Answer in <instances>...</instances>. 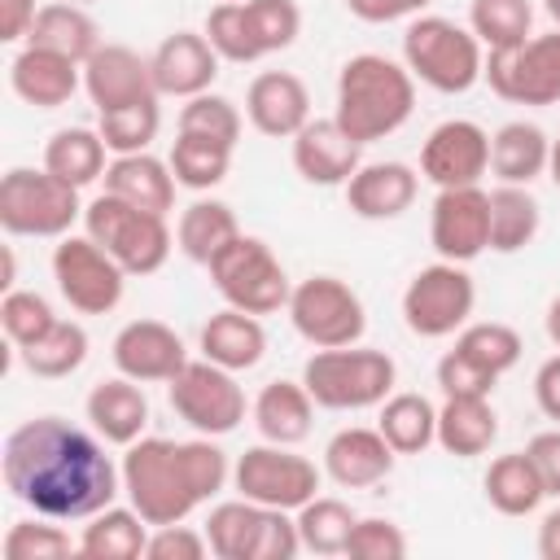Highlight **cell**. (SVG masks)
<instances>
[{"label":"cell","instance_id":"obj_1","mask_svg":"<svg viewBox=\"0 0 560 560\" xmlns=\"http://www.w3.org/2000/svg\"><path fill=\"white\" fill-rule=\"evenodd\" d=\"M0 472L18 503L52 521H88L122 490V468L105 446L61 416L22 420L4 438Z\"/></svg>","mask_w":560,"mask_h":560},{"label":"cell","instance_id":"obj_2","mask_svg":"<svg viewBox=\"0 0 560 560\" xmlns=\"http://www.w3.org/2000/svg\"><path fill=\"white\" fill-rule=\"evenodd\" d=\"M122 494L127 503L149 521V525H175L188 521L192 508L214 499L232 468L228 455L197 433L192 442H171V438H136L122 455Z\"/></svg>","mask_w":560,"mask_h":560},{"label":"cell","instance_id":"obj_3","mask_svg":"<svg viewBox=\"0 0 560 560\" xmlns=\"http://www.w3.org/2000/svg\"><path fill=\"white\" fill-rule=\"evenodd\" d=\"M416 109V79L402 61L385 52H359L337 74V109L332 118L359 144L394 136Z\"/></svg>","mask_w":560,"mask_h":560},{"label":"cell","instance_id":"obj_4","mask_svg":"<svg viewBox=\"0 0 560 560\" xmlns=\"http://www.w3.org/2000/svg\"><path fill=\"white\" fill-rule=\"evenodd\" d=\"M402 66L411 70V79L429 83L433 92L459 96L481 79L486 52L468 26L438 13H420L402 31Z\"/></svg>","mask_w":560,"mask_h":560},{"label":"cell","instance_id":"obj_5","mask_svg":"<svg viewBox=\"0 0 560 560\" xmlns=\"http://www.w3.org/2000/svg\"><path fill=\"white\" fill-rule=\"evenodd\" d=\"M83 228L88 236L127 271V276H153L166 267L175 236L166 228V214L140 210L114 192H101L83 206Z\"/></svg>","mask_w":560,"mask_h":560},{"label":"cell","instance_id":"obj_6","mask_svg":"<svg viewBox=\"0 0 560 560\" xmlns=\"http://www.w3.org/2000/svg\"><path fill=\"white\" fill-rule=\"evenodd\" d=\"M398 368L385 350H368V346H332V350H315L302 368V385L311 389L315 407L328 411H363V407H381L394 394Z\"/></svg>","mask_w":560,"mask_h":560},{"label":"cell","instance_id":"obj_7","mask_svg":"<svg viewBox=\"0 0 560 560\" xmlns=\"http://www.w3.org/2000/svg\"><path fill=\"white\" fill-rule=\"evenodd\" d=\"M302 9L298 0H219L206 13V39L223 61L249 66L267 52H280L298 39Z\"/></svg>","mask_w":560,"mask_h":560},{"label":"cell","instance_id":"obj_8","mask_svg":"<svg viewBox=\"0 0 560 560\" xmlns=\"http://www.w3.org/2000/svg\"><path fill=\"white\" fill-rule=\"evenodd\" d=\"M206 538L219 560H293L302 551L298 521L254 499H223L206 516Z\"/></svg>","mask_w":560,"mask_h":560},{"label":"cell","instance_id":"obj_9","mask_svg":"<svg viewBox=\"0 0 560 560\" xmlns=\"http://www.w3.org/2000/svg\"><path fill=\"white\" fill-rule=\"evenodd\" d=\"M83 214L79 188L57 179L52 171L13 166L0 179V228L9 236H52L61 241L70 223Z\"/></svg>","mask_w":560,"mask_h":560},{"label":"cell","instance_id":"obj_10","mask_svg":"<svg viewBox=\"0 0 560 560\" xmlns=\"http://www.w3.org/2000/svg\"><path fill=\"white\" fill-rule=\"evenodd\" d=\"M210 280L228 306L249 311V315H271L280 306H289V293H293L289 271L271 254V245L258 236H245V232L210 262Z\"/></svg>","mask_w":560,"mask_h":560},{"label":"cell","instance_id":"obj_11","mask_svg":"<svg viewBox=\"0 0 560 560\" xmlns=\"http://www.w3.org/2000/svg\"><path fill=\"white\" fill-rule=\"evenodd\" d=\"M289 324L302 341H311L315 350H332V346H359L363 328H368V311L359 302V293L337 280V276H306L293 284L289 293Z\"/></svg>","mask_w":560,"mask_h":560},{"label":"cell","instance_id":"obj_12","mask_svg":"<svg viewBox=\"0 0 560 560\" xmlns=\"http://www.w3.org/2000/svg\"><path fill=\"white\" fill-rule=\"evenodd\" d=\"M472 306H477V284L464 271V262L438 258V262L420 267L402 289V324L429 341L459 332L468 324Z\"/></svg>","mask_w":560,"mask_h":560},{"label":"cell","instance_id":"obj_13","mask_svg":"<svg viewBox=\"0 0 560 560\" xmlns=\"http://www.w3.org/2000/svg\"><path fill=\"white\" fill-rule=\"evenodd\" d=\"M175 416L206 438H223L245 420V389L236 385V372L210 363V359H188L171 381H166Z\"/></svg>","mask_w":560,"mask_h":560},{"label":"cell","instance_id":"obj_14","mask_svg":"<svg viewBox=\"0 0 560 560\" xmlns=\"http://www.w3.org/2000/svg\"><path fill=\"white\" fill-rule=\"evenodd\" d=\"M52 280H57V293L70 302V311L79 315H109L118 302H122V289H127V271L83 232H66L52 249Z\"/></svg>","mask_w":560,"mask_h":560},{"label":"cell","instance_id":"obj_15","mask_svg":"<svg viewBox=\"0 0 560 560\" xmlns=\"http://www.w3.org/2000/svg\"><path fill=\"white\" fill-rule=\"evenodd\" d=\"M232 486L236 494L262 503V508H280V512H298L302 503H311L319 494V468L276 442L249 446L236 468H232Z\"/></svg>","mask_w":560,"mask_h":560},{"label":"cell","instance_id":"obj_16","mask_svg":"<svg viewBox=\"0 0 560 560\" xmlns=\"http://www.w3.org/2000/svg\"><path fill=\"white\" fill-rule=\"evenodd\" d=\"M481 79L494 96L512 105H556L560 101V26L547 35H529L516 48H494L486 57Z\"/></svg>","mask_w":560,"mask_h":560},{"label":"cell","instance_id":"obj_17","mask_svg":"<svg viewBox=\"0 0 560 560\" xmlns=\"http://www.w3.org/2000/svg\"><path fill=\"white\" fill-rule=\"evenodd\" d=\"M429 241L446 262H472L490 249V192L481 184L438 188L429 210Z\"/></svg>","mask_w":560,"mask_h":560},{"label":"cell","instance_id":"obj_18","mask_svg":"<svg viewBox=\"0 0 560 560\" xmlns=\"http://www.w3.org/2000/svg\"><path fill=\"white\" fill-rule=\"evenodd\" d=\"M490 171V136L472 118H446L429 131L420 149V175L438 188H464L481 184Z\"/></svg>","mask_w":560,"mask_h":560},{"label":"cell","instance_id":"obj_19","mask_svg":"<svg viewBox=\"0 0 560 560\" xmlns=\"http://www.w3.org/2000/svg\"><path fill=\"white\" fill-rule=\"evenodd\" d=\"M83 92L92 96L96 114H105V109H122V105L158 96V83H153L149 57H140L127 44H101L83 61Z\"/></svg>","mask_w":560,"mask_h":560},{"label":"cell","instance_id":"obj_20","mask_svg":"<svg viewBox=\"0 0 560 560\" xmlns=\"http://www.w3.org/2000/svg\"><path fill=\"white\" fill-rule=\"evenodd\" d=\"M114 368L140 385H153V381H171L184 363H188V350H184V337L162 324V319H131L118 328L114 346Z\"/></svg>","mask_w":560,"mask_h":560},{"label":"cell","instance_id":"obj_21","mask_svg":"<svg viewBox=\"0 0 560 560\" xmlns=\"http://www.w3.org/2000/svg\"><path fill=\"white\" fill-rule=\"evenodd\" d=\"M245 114H249L254 131H262L271 140H293L311 122V92L289 70H262L245 88Z\"/></svg>","mask_w":560,"mask_h":560},{"label":"cell","instance_id":"obj_22","mask_svg":"<svg viewBox=\"0 0 560 560\" xmlns=\"http://www.w3.org/2000/svg\"><path fill=\"white\" fill-rule=\"evenodd\" d=\"M219 52H214V44L206 39V35H197V31H175V35H166L158 48H153V57H149V66H153V83H158V96H201V92H210V83H214V74H219Z\"/></svg>","mask_w":560,"mask_h":560},{"label":"cell","instance_id":"obj_23","mask_svg":"<svg viewBox=\"0 0 560 560\" xmlns=\"http://www.w3.org/2000/svg\"><path fill=\"white\" fill-rule=\"evenodd\" d=\"M359 153H363V144L350 140L337 118H311V122L293 136V171H298L306 184H319V188L346 184V179L363 166Z\"/></svg>","mask_w":560,"mask_h":560},{"label":"cell","instance_id":"obj_24","mask_svg":"<svg viewBox=\"0 0 560 560\" xmlns=\"http://www.w3.org/2000/svg\"><path fill=\"white\" fill-rule=\"evenodd\" d=\"M83 83V66L52 52V48H35L22 44V52L9 61V88L18 101L35 105V109H61Z\"/></svg>","mask_w":560,"mask_h":560},{"label":"cell","instance_id":"obj_25","mask_svg":"<svg viewBox=\"0 0 560 560\" xmlns=\"http://www.w3.org/2000/svg\"><path fill=\"white\" fill-rule=\"evenodd\" d=\"M394 468V446L385 442L381 429H363V424H350V429H337L324 446V472L341 486V490H368V486H381Z\"/></svg>","mask_w":560,"mask_h":560},{"label":"cell","instance_id":"obj_26","mask_svg":"<svg viewBox=\"0 0 560 560\" xmlns=\"http://www.w3.org/2000/svg\"><path fill=\"white\" fill-rule=\"evenodd\" d=\"M83 411H88V424L96 429V438H105L114 446H131L149 429V398H144L140 381H131L122 372L114 381L92 385Z\"/></svg>","mask_w":560,"mask_h":560},{"label":"cell","instance_id":"obj_27","mask_svg":"<svg viewBox=\"0 0 560 560\" xmlns=\"http://www.w3.org/2000/svg\"><path fill=\"white\" fill-rule=\"evenodd\" d=\"M420 175L407 162H368L346 179V201L359 219H398L411 210Z\"/></svg>","mask_w":560,"mask_h":560},{"label":"cell","instance_id":"obj_28","mask_svg":"<svg viewBox=\"0 0 560 560\" xmlns=\"http://www.w3.org/2000/svg\"><path fill=\"white\" fill-rule=\"evenodd\" d=\"M175 171L171 162L153 158L149 149L144 153H118L109 166H105V192L140 206V210H153V214H171L175 210Z\"/></svg>","mask_w":560,"mask_h":560},{"label":"cell","instance_id":"obj_29","mask_svg":"<svg viewBox=\"0 0 560 560\" xmlns=\"http://www.w3.org/2000/svg\"><path fill=\"white\" fill-rule=\"evenodd\" d=\"M267 354V328L258 315L223 306L201 324V359L228 368V372H245L254 363H262Z\"/></svg>","mask_w":560,"mask_h":560},{"label":"cell","instance_id":"obj_30","mask_svg":"<svg viewBox=\"0 0 560 560\" xmlns=\"http://www.w3.org/2000/svg\"><path fill=\"white\" fill-rule=\"evenodd\" d=\"M249 411H254V424H258L262 442L298 446L311 433L315 398H311V389L302 381H267Z\"/></svg>","mask_w":560,"mask_h":560},{"label":"cell","instance_id":"obj_31","mask_svg":"<svg viewBox=\"0 0 560 560\" xmlns=\"http://www.w3.org/2000/svg\"><path fill=\"white\" fill-rule=\"evenodd\" d=\"M26 44L35 48H52L70 61H88L96 48H101V31L88 13V4H70V0H52V4H39L31 31H26Z\"/></svg>","mask_w":560,"mask_h":560},{"label":"cell","instance_id":"obj_32","mask_svg":"<svg viewBox=\"0 0 560 560\" xmlns=\"http://www.w3.org/2000/svg\"><path fill=\"white\" fill-rule=\"evenodd\" d=\"M241 236V223L232 214L228 201H214V197H197L192 206L179 210V223H175V245L188 262H201L210 267L232 241Z\"/></svg>","mask_w":560,"mask_h":560},{"label":"cell","instance_id":"obj_33","mask_svg":"<svg viewBox=\"0 0 560 560\" xmlns=\"http://www.w3.org/2000/svg\"><path fill=\"white\" fill-rule=\"evenodd\" d=\"M494 438H499V416H494L490 398L459 394V398H446L438 407V446L446 455H459V459L486 455Z\"/></svg>","mask_w":560,"mask_h":560},{"label":"cell","instance_id":"obj_34","mask_svg":"<svg viewBox=\"0 0 560 560\" xmlns=\"http://www.w3.org/2000/svg\"><path fill=\"white\" fill-rule=\"evenodd\" d=\"M551 158V140L538 122L512 118L490 136V171L499 175V184H534L547 171Z\"/></svg>","mask_w":560,"mask_h":560},{"label":"cell","instance_id":"obj_35","mask_svg":"<svg viewBox=\"0 0 560 560\" xmlns=\"http://www.w3.org/2000/svg\"><path fill=\"white\" fill-rule=\"evenodd\" d=\"M149 547V521L127 503V508H101L96 516H88L83 534H79V556L88 560H136Z\"/></svg>","mask_w":560,"mask_h":560},{"label":"cell","instance_id":"obj_36","mask_svg":"<svg viewBox=\"0 0 560 560\" xmlns=\"http://www.w3.org/2000/svg\"><path fill=\"white\" fill-rule=\"evenodd\" d=\"M481 486H486L490 508L503 512V516H529V512H538L542 499H547V486H542V477H538L529 451H512V455L490 459Z\"/></svg>","mask_w":560,"mask_h":560},{"label":"cell","instance_id":"obj_37","mask_svg":"<svg viewBox=\"0 0 560 560\" xmlns=\"http://www.w3.org/2000/svg\"><path fill=\"white\" fill-rule=\"evenodd\" d=\"M105 140L101 131L92 127H61L48 136L44 144V171H52L57 179L74 184V188H88L92 179H105Z\"/></svg>","mask_w":560,"mask_h":560},{"label":"cell","instance_id":"obj_38","mask_svg":"<svg viewBox=\"0 0 560 560\" xmlns=\"http://www.w3.org/2000/svg\"><path fill=\"white\" fill-rule=\"evenodd\" d=\"M542 210L529 192V184H499L490 188V249L516 254L538 236Z\"/></svg>","mask_w":560,"mask_h":560},{"label":"cell","instance_id":"obj_39","mask_svg":"<svg viewBox=\"0 0 560 560\" xmlns=\"http://www.w3.org/2000/svg\"><path fill=\"white\" fill-rule=\"evenodd\" d=\"M376 429L394 446V455H420L438 442V407L424 394H389L381 402Z\"/></svg>","mask_w":560,"mask_h":560},{"label":"cell","instance_id":"obj_40","mask_svg":"<svg viewBox=\"0 0 560 560\" xmlns=\"http://www.w3.org/2000/svg\"><path fill=\"white\" fill-rule=\"evenodd\" d=\"M18 359H22V368H26L31 376H39V381H61V376H70V372L83 368V359H88V332H83V324H74V319H57L44 337H35L31 346H22Z\"/></svg>","mask_w":560,"mask_h":560},{"label":"cell","instance_id":"obj_41","mask_svg":"<svg viewBox=\"0 0 560 560\" xmlns=\"http://www.w3.org/2000/svg\"><path fill=\"white\" fill-rule=\"evenodd\" d=\"M298 538L306 551L315 556H346V542H350V529H354V512L346 499H332V494H315L311 503L298 508Z\"/></svg>","mask_w":560,"mask_h":560},{"label":"cell","instance_id":"obj_42","mask_svg":"<svg viewBox=\"0 0 560 560\" xmlns=\"http://www.w3.org/2000/svg\"><path fill=\"white\" fill-rule=\"evenodd\" d=\"M468 31L490 52L516 48L534 35V4L529 0H472L468 4Z\"/></svg>","mask_w":560,"mask_h":560},{"label":"cell","instance_id":"obj_43","mask_svg":"<svg viewBox=\"0 0 560 560\" xmlns=\"http://www.w3.org/2000/svg\"><path fill=\"white\" fill-rule=\"evenodd\" d=\"M171 171L179 179V188H192V192H206L214 184L228 179V166H232V149L219 144V140H206V136H188L179 131L175 144H171Z\"/></svg>","mask_w":560,"mask_h":560},{"label":"cell","instance_id":"obj_44","mask_svg":"<svg viewBox=\"0 0 560 560\" xmlns=\"http://www.w3.org/2000/svg\"><path fill=\"white\" fill-rule=\"evenodd\" d=\"M158 127H162L158 96L96 114V131H101V140H105V149H109L114 158H118V153H144V149L158 140Z\"/></svg>","mask_w":560,"mask_h":560},{"label":"cell","instance_id":"obj_45","mask_svg":"<svg viewBox=\"0 0 560 560\" xmlns=\"http://www.w3.org/2000/svg\"><path fill=\"white\" fill-rule=\"evenodd\" d=\"M455 350H464L468 359H477L486 372L503 376L521 363V332L512 324H499V319H481V324H464L455 332Z\"/></svg>","mask_w":560,"mask_h":560},{"label":"cell","instance_id":"obj_46","mask_svg":"<svg viewBox=\"0 0 560 560\" xmlns=\"http://www.w3.org/2000/svg\"><path fill=\"white\" fill-rule=\"evenodd\" d=\"M0 551L4 560H61L79 551V542H70V534L52 516H39V521H13Z\"/></svg>","mask_w":560,"mask_h":560},{"label":"cell","instance_id":"obj_47","mask_svg":"<svg viewBox=\"0 0 560 560\" xmlns=\"http://www.w3.org/2000/svg\"><path fill=\"white\" fill-rule=\"evenodd\" d=\"M179 131L206 136V140H219V144L236 149V140H241V109L228 96H214V92L188 96V105L179 109Z\"/></svg>","mask_w":560,"mask_h":560},{"label":"cell","instance_id":"obj_48","mask_svg":"<svg viewBox=\"0 0 560 560\" xmlns=\"http://www.w3.org/2000/svg\"><path fill=\"white\" fill-rule=\"evenodd\" d=\"M61 315L48 306L44 293L35 289H4V302H0V324H4V337L22 350L31 346L35 337H44Z\"/></svg>","mask_w":560,"mask_h":560},{"label":"cell","instance_id":"obj_49","mask_svg":"<svg viewBox=\"0 0 560 560\" xmlns=\"http://www.w3.org/2000/svg\"><path fill=\"white\" fill-rule=\"evenodd\" d=\"M346 556H354V560H402L407 556V534L385 516H359L354 529H350Z\"/></svg>","mask_w":560,"mask_h":560},{"label":"cell","instance_id":"obj_50","mask_svg":"<svg viewBox=\"0 0 560 560\" xmlns=\"http://www.w3.org/2000/svg\"><path fill=\"white\" fill-rule=\"evenodd\" d=\"M494 381H499L494 372H486L477 359H468V354L455 350V346L438 359V385H442L446 398H459V394H481V398H490Z\"/></svg>","mask_w":560,"mask_h":560},{"label":"cell","instance_id":"obj_51","mask_svg":"<svg viewBox=\"0 0 560 560\" xmlns=\"http://www.w3.org/2000/svg\"><path fill=\"white\" fill-rule=\"evenodd\" d=\"M206 551H210L206 529L197 534V529L184 525V521H175V525H153L149 547H144L149 560H201Z\"/></svg>","mask_w":560,"mask_h":560},{"label":"cell","instance_id":"obj_52","mask_svg":"<svg viewBox=\"0 0 560 560\" xmlns=\"http://www.w3.org/2000/svg\"><path fill=\"white\" fill-rule=\"evenodd\" d=\"M525 451H529V459H534V468H538V477H542L547 494H556V499H560V424H556V429L534 433Z\"/></svg>","mask_w":560,"mask_h":560},{"label":"cell","instance_id":"obj_53","mask_svg":"<svg viewBox=\"0 0 560 560\" xmlns=\"http://www.w3.org/2000/svg\"><path fill=\"white\" fill-rule=\"evenodd\" d=\"M433 0H346V9L359 22H398V18H420Z\"/></svg>","mask_w":560,"mask_h":560},{"label":"cell","instance_id":"obj_54","mask_svg":"<svg viewBox=\"0 0 560 560\" xmlns=\"http://www.w3.org/2000/svg\"><path fill=\"white\" fill-rule=\"evenodd\" d=\"M534 402L547 420L560 424V354L542 359V368L534 372Z\"/></svg>","mask_w":560,"mask_h":560},{"label":"cell","instance_id":"obj_55","mask_svg":"<svg viewBox=\"0 0 560 560\" xmlns=\"http://www.w3.org/2000/svg\"><path fill=\"white\" fill-rule=\"evenodd\" d=\"M39 4L35 0H0V39L13 44V39H26L31 22H35Z\"/></svg>","mask_w":560,"mask_h":560},{"label":"cell","instance_id":"obj_56","mask_svg":"<svg viewBox=\"0 0 560 560\" xmlns=\"http://www.w3.org/2000/svg\"><path fill=\"white\" fill-rule=\"evenodd\" d=\"M538 556L542 560H560V508H551L538 525Z\"/></svg>","mask_w":560,"mask_h":560},{"label":"cell","instance_id":"obj_57","mask_svg":"<svg viewBox=\"0 0 560 560\" xmlns=\"http://www.w3.org/2000/svg\"><path fill=\"white\" fill-rule=\"evenodd\" d=\"M542 324H547V337H551V346H560V293L547 302V315H542Z\"/></svg>","mask_w":560,"mask_h":560},{"label":"cell","instance_id":"obj_58","mask_svg":"<svg viewBox=\"0 0 560 560\" xmlns=\"http://www.w3.org/2000/svg\"><path fill=\"white\" fill-rule=\"evenodd\" d=\"M547 175H551V184L560 188V136L551 140V158H547Z\"/></svg>","mask_w":560,"mask_h":560},{"label":"cell","instance_id":"obj_59","mask_svg":"<svg viewBox=\"0 0 560 560\" xmlns=\"http://www.w3.org/2000/svg\"><path fill=\"white\" fill-rule=\"evenodd\" d=\"M542 9H547V18L560 26V0H542Z\"/></svg>","mask_w":560,"mask_h":560},{"label":"cell","instance_id":"obj_60","mask_svg":"<svg viewBox=\"0 0 560 560\" xmlns=\"http://www.w3.org/2000/svg\"><path fill=\"white\" fill-rule=\"evenodd\" d=\"M70 4H96V0H70Z\"/></svg>","mask_w":560,"mask_h":560}]
</instances>
